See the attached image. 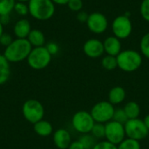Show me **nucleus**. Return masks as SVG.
<instances>
[{"instance_id":"nucleus-1","label":"nucleus","mask_w":149,"mask_h":149,"mask_svg":"<svg viewBox=\"0 0 149 149\" xmlns=\"http://www.w3.org/2000/svg\"><path fill=\"white\" fill-rule=\"evenodd\" d=\"M32 48L27 38H16L5 47L3 56L10 63H17L27 59Z\"/></svg>"},{"instance_id":"nucleus-2","label":"nucleus","mask_w":149,"mask_h":149,"mask_svg":"<svg viewBox=\"0 0 149 149\" xmlns=\"http://www.w3.org/2000/svg\"><path fill=\"white\" fill-rule=\"evenodd\" d=\"M28 8L29 14L41 21L52 18L55 13V3L52 0H30Z\"/></svg>"},{"instance_id":"nucleus-3","label":"nucleus","mask_w":149,"mask_h":149,"mask_svg":"<svg viewBox=\"0 0 149 149\" xmlns=\"http://www.w3.org/2000/svg\"><path fill=\"white\" fill-rule=\"evenodd\" d=\"M116 58L118 67L126 72H133L138 70L142 65V55L135 50L128 49L121 51Z\"/></svg>"},{"instance_id":"nucleus-4","label":"nucleus","mask_w":149,"mask_h":149,"mask_svg":"<svg viewBox=\"0 0 149 149\" xmlns=\"http://www.w3.org/2000/svg\"><path fill=\"white\" fill-rule=\"evenodd\" d=\"M51 61L52 55L47 51L45 45L39 47H33L27 58L28 65L34 70L45 69L49 65Z\"/></svg>"},{"instance_id":"nucleus-5","label":"nucleus","mask_w":149,"mask_h":149,"mask_svg":"<svg viewBox=\"0 0 149 149\" xmlns=\"http://www.w3.org/2000/svg\"><path fill=\"white\" fill-rule=\"evenodd\" d=\"M114 111L115 108L113 104L107 100H102L93 105L90 113L95 122L106 124L113 120Z\"/></svg>"},{"instance_id":"nucleus-6","label":"nucleus","mask_w":149,"mask_h":149,"mask_svg":"<svg viewBox=\"0 0 149 149\" xmlns=\"http://www.w3.org/2000/svg\"><path fill=\"white\" fill-rule=\"evenodd\" d=\"M124 127L126 136L127 138L140 141L148 136L149 131L144 123V120L139 118L128 120L125 123Z\"/></svg>"},{"instance_id":"nucleus-7","label":"nucleus","mask_w":149,"mask_h":149,"mask_svg":"<svg viewBox=\"0 0 149 149\" xmlns=\"http://www.w3.org/2000/svg\"><path fill=\"white\" fill-rule=\"evenodd\" d=\"M22 113L24 117L30 123L35 124L43 120L45 110L44 107L37 100H28L22 107Z\"/></svg>"},{"instance_id":"nucleus-8","label":"nucleus","mask_w":149,"mask_h":149,"mask_svg":"<svg viewBox=\"0 0 149 149\" xmlns=\"http://www.w3.org/2000/svg\"><path fill=\"white\" fill-rule=\"evenodd\" d=\"M73 128L79 134H90L95 121L91 113L86 111H79L75 113L72 119Z\"/></svg>"},{"instance_id":"nucleus-9","label":"nucleus","mask_w":149,"mask_h":149,"mask_svg":"<svg viewBox=\"0 0 149 149\" xmlns=\"http://www.w3.org/2000/svg\"><path fill=\"white\" fill-rule=\"evenodd\" d=\"M112 31L113 36L118 38L126 39L132 34L133 24L127 15H120L116 17L112 23Z\"/></svg>"},{"instance_id":"nucleus-10","label":"nucleus","mask_w":149,"mask_h":149,"mask_svg":"<svg viewBox=\"0 0 149 149\" xmlns=\"http://www.w3.org/2000/svg\"><path fill=\"white\" fill-rule=\"evenodd\" d=\"M106 127V136L107 141L118 146L126 139L125 127L123 124L114 120H111L105 124Z\"/></svg>"},{"instance_id":"nucleus-11","label":"nucleus","mask_w":149,"mask_h":149,"mask_svg":"<svg viewBox=\"0 0 149 149\" xmlns=\"http://www.w3.org/2000/svg\"><path fill=\"white\" fill-rule=\"evenodd\" d=\"M86 25L90 31L95 34L104 33L108 27L107 17L101 12L95 11L89 14Z\"/></svg>"},{"instance_id":"nucleus-12","label":"nucleus","mask_w":149,"mask_h":149,"mask_svg":"<svg viewBox=\"0 0 149 149\" xmlns=\"http://www.w3.org/2000/svg\"><path fill=\"white\" fill-rule=\"evenodd\" d=\"M83 52L91 58H98L105 53L103 42L98 38H90L84 43Z\"/></svg>"},{"instance_id":"nucleus-13","label":"nucleus","mask_w":149,"mask_h":149,"mask_svg":"<svg viewBox=\"0 0 149 149\" xmlns=\"http://www.w3.org/2000/svg\"><path fill=\"white\" fill-rule=\"evenodd\" d=\"M103 45H104V51L107 53V55L117 57L120 54V52L122 51L121 41L120 38H118L115 36L107 37L104 40Z\"/></svg>"},{"instance_id":"nucleus-14","label":"nucleus","mask_w":149,"mask_h":149,"mask_svg":"<svg viewBox=\"0 0 149 149\" xmlns=\"http://www.w3.org/2000/svg\"><path fill=\"white\" fill-rule=\"evenodd\" d=\"M53 142L58 149H68L72 142L69 132L64 128L58 129L53 134Z\"/></svg>"},{"instance_id":"nucleus-15","label":"nucleus","mask_w":149,"mask_h":149,"mask_svg":"<svg viewBox=\"0 0 149 149\" xmlns=\"http://www.w3.org/2000/svg\"><path fill=\"white\" fill-rule=\"evenodd\" d=\"M31 31V24L27 19L24 18L17 21L13 27V32L17 38H27Z\"/></svg>"},{"instance_id":"nucleus-16","label":"nucleus","mask_w":149,"mask_h":149,"mask_svg":"<svg viewBox=\"0 0 149 149\" xmlns=\"http://www.w3.org/2000/svg\"><path fill=\"white\" fill-rule=\"evenodd\" d=\"M126 99V91L121 86L113 87L108 93V101L114 105H119L122 103Z\"/></svg>"},{"instance_id":"nucleus-17","label":"nucleus","mask_w":149,"mask_h":149,"mask_svg":"<svg viewBox=\"0 0 149 149\" xmlns=\"http://www.w3.org/2000/svg\"><path fill=\"white\" fill-rule=\"evenodd\" d=\"M28 41L31 45L32 47H39V46H44L45 43V37L43 31L38 29L31 30L30 34L27 37Z\"/></svg>"},{"instance_id":"nucleus-18","label":"nucleus","mask_w":149,"mask_h":149,"mask_svg":"<svg viewBox=\"0 0 149 149\" xmlns=\"http://www.w3.org/2000/svg\"><path fill=\"white\" fill-rule=\"evenodd\" d=\"M10 76V62L3 54H0V86L6 83Z\"/></svg>"},{"instance_id":"nucleus-19","label":"nucleus","mask_w":149,"mask_h":149,"mask_svg":"<svg viewBox=\"0 0 149 149\" xmlns=\"http://www.w3.org/2000/svg\"><path fill=\"white\" fill-rule=\"evenodd\" d=\"M34 131L39 136L47 137L52 133V126L49 121L41 120L34 124Z\"/></svg>"},{"instance_id":"nucleus-20","label":"nucleus","mask_w":149,"mask_h":149,"mask_svg":"<svg viewBox=\"0 0 149 149\" xmlns=\"http://www.w3.org/2000/svg\"><path fill=\"white\" fill-rule=\"evenodd\" d=\"M128 120L137 119L141 114V107L135 101H129L127 102L125 107H123Z\"/></svg>"},{"instance_id":"nucleus-21","label":"nucleus","mask_w":149,"mask_h":149,"mask_svg":"<svg viewBox=\"0 0 149 149\" xmlns=\"http://www.w3.org/2000/svg\"><path fill=\"white\" fill-rule=\"evenodd\" d=\"M101 65L104 69L107 71H113L118 67L117 58L111 55H106L101 60Z\"/></svg>"},{"instance_id":"nucleus-22","label":"nucleus","mask_w":149,"mask_h":149,"mask_svg":"<svg viewBox=\"0 0 149 149\" xmlns=\"http://www.w3.org/2000/svg\"><path fill=\"white\" fill-rule=\"evenodd\" d=\"M79 141L81 142L85 149H93L97 143V139L93 137L91 134H82L79 137Z\"/></svg>"},{"instance_id":"nucleus-23","label":"nucleus","mask_w":149,"mask_h":149,"mask_svg":"<svg viewBox=\"0 0 149 149\" xmlns=\"http://www.w3.org/2000/svg\"><path fill=\"white\" fill-rule=\"evenodd\" d=\"M117 147L118 149H141V143L139 141L127 138Z\"/></svg>"},{"instance_id":"nucleus-24","label":"nucleus","mask_w":149,"mask_h":149,"mask_svg":"<svg viewBox=\"0 0 149 149\" xmlns=\"http://www.w3.org/2000/svg\"><path fill=\"white\" fill-rule=\"evenodd\" d=\"M90 134L93 137H95L96 139H103V138H105V136H106V127H105V124L95 122V124L93 125Z\"/></svg>"},{"instance_id":"nucleus-25","label":"nucleus","mask_w":149,"mask_h":149,"mask_svg":"<svg viewBox=\"0 0 149 149\" xmlns=\"http://www.w3.org/2000/svg\"><path fill=\"white\" fill-rule=\"evenodd\" d=\"M140 50L142 56L149 58V32L143 35L140 43Z\"/></svg>"},{"instance_id":"nucleus-26","label":"nucleus","mask_w":149,"mask_h":149,"mask_svg":"<svg viewBox=\"0 0 149 149\" xmlns=\"http://www.w3.org/2000/svg\"><path fill=\"white\" fill-rule=\"evenodd\" d=\"M15 0H0V15L10 14L15 5Z\"/></svg>"},{"instance_id":"nucleus-27","label":"nucleus","mask_w":149,"mask_h":149,"mask_svg":"<svg viewBox=\"0 0 149 149\" xmlns=\"http://www.w3.org/2000/svg\"><path fill=\"white\" fill-rule=\"evenodd\" d=\"M113 120L125 125V123L128 120V118H127V114H126L123 108L115 109L114 114H113Z\"/></svg>"},{"instance_id":"nucleus-28","label":"nucleus","mask_w":149,"mask_h":149,"mask_svg":"<svg viewBox=\"0 0 149 149\" xmlns=\"http://www.w3.org/2000/svg\"><path fill=\"white\" fill-rule=\"evenodd\" d=\"M13 10L20 15V16H26L29 14V8H28V3H20V2H16L14 5Z\"/></svg>"},{"instance_id":"nucleus-29","label":"nucleus","mask_w":149,"mask_h":149,"mask_svg":"<svg viewBox=\"0 0 149 149\" xmlns=\"http://www.w3.org/2000/svg\"><path fill=\"white\" fill-rule=\"evenodd\" d=\"M140 12L142 18L149 23V0H142L140 6Z\"/></svg>"},{"instance_id":"nucleus-30","label":"nucleus","mask_w":149,"mask_h":149,"mask_svg":"<svg viewBox=\"0 0 149 149\" xmlns=\"http://www.w3.org/2000/svg\"><path fill=\"white\" fill-rule=\"evenodd\" d=\"M66 5L72 11L79 12V11L82 10L84 3H83L82 0H69V2L67 3Z\"/></svg>"},{"instance_id":"nucleus-31","label":"nucleus","mask_w":149,"mask_h":149,"mask_svg":"<svg viewBox=\"0 0 149 149\" xmlns=\"http://www.w3.org/2000/svg\"><path fill=\"white\" fill-rule=\"evenodd\" d=\"M93 149H118V147L107 141L97 142Z\"/></svg>"},{"instance_id":"nucleus-32","label":"nucleus","mask_w":149,"mask_h":149,"mask_svg":"<svg viewBox=\"0 0 149 149\" xmlns=\"http://www.w3.org/2000/svg\"><path fill=\"white\" fill-rule=\"evenodd\" d=\"M13 40L14 39L12 38L11 35L9 34V33H6V32H3L2 34V36L0 37V44L3 46H5V47H7L8 45H10Z\"/></svg>"},{"instance_id":"nucleus-33","label":"nucleus","mask_w":149,"mask_h":149,"mask_svg":"<svg viewBox=\"0 0 149 149\" xmlns=\"http://www.w3.org/2000/svg\"><path fill=\"white\" fill-rule=\"evenodd\" d=\"M45 47H46L47 51L50 52V54H51L52 56L57 54V53L58 52V51H59V47H58V44L55 43V42H49V43L45 45Z\"/></svg>"},{"instance_id":"nucleus-34","label":"nucleus","mask_w":149,"mask_h":149,"mask_svg":"<svg viewBox=\"0 0 149 149\" xmlns=\"http://www.w3.org/2000/svg\"><path fill=\"white\" fill-rule=\"evenodd\" d=\"M88 16L89 15L86 11H83V10H80V11L77 12V19L81 23H86Z\"/></svg>"},{"instance_id":"nucleus-35","label":"nucleus","mask_w":149,"mask_h":149,"mask_svg":"<svg viewBox=\"0 0 149 149\" xmlns=\"http://www.w3.org/2000/svg\"><path fill=\"white\" fill-rule=\"evenodd\" d=\"M68 149H85L83 145L81 144V142L78 140V141H72L71 142L70 146Z\"/></svg>"},{"instance_id":"nucleus-36","label":"nucleus","mask_w":149,"mask_h":149,"mask_svg":"<svg viewBox=\"0 0 149 149\" xmlns=\"http://www.w3.org/2000/svg\"><path fill=\"white\" fill-rule=\"evenodd\" d=\"M10 14H3L0 15V23L4 26L6 24H8L10 23Z\"/></svg>"},{"instance_id":"nucleus-37","label":"nucleus","mask_w":149,"mask_h":149,"mask_svg":"<svg viewBox=\"0 0 149 149\" xmlns=\"http://www.w3.org/2000/svg\"><path fill=\"white\" fill-rule=\"evenodd\" d=\"M55 4H59V5H65L67 4L69 0H52Z\"/></svg>"},{"instance_id":"nucleus-38","label":"nucleus","mask_w":149,"mask_h":149,"mask_svg":"<svg viewBox=\"0 0 149 149\" xmlns=\"http://www.w3.org/2000/svg\"><path fill=\"white\" fill-rule=\"evenodd\" d=\"M144 123H145V125H146V127H147V128L148 129L149 131V114H148L145 118H144Z\"/></svg>"},{"instance_id":"nucleus-39","label":"nucleus","mask_w":149,"mask_h":149,"mask_svg":"<svg viewBox=\"0 0 149 149\" xmlns=\"http://www.w3.org/2000/svg\"><path fill=\"white\" fill-rule=\"evenodd\" d=\"M3 33V25L0 23V37L2 36Z\"/></svg>"},{"instance_id":"nucleus-40","label":"nucleus","mask_w":149,"mask_h":149,"mask_svg":"<svg viewBox=\"0 0 149 149\" xmlns=\"http://www.w3.org/2000/svg\"><path fill=\"white\" fill-rule=\"evenodd\" d=\"M16 2H20V3H28V2L30 1V0H15Z\"/></svg>"}]
</instances>
